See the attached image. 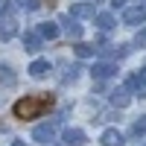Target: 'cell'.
<instances>
[{"label": "cell", "instance_id": "cell-1", "mask_svg": "<svg viewBox=\"0 0 146 146\" xmlns=\"http://www.w3.org/2000/svg\"><path fill=\"white\" fill-rule=\"evenodd\" d=\"M50 105H53L50 94H29V96H23V100H18L12 111H15V117H21V120H35V117H41Z\"/></svg>", "mask_w": 146, "mask_h": 146}, {"label": "cell", "instance_id": "cell-2", "mask_svg": "<svg viewBox=\"0 0 146 146\" xmlns=\"http://www.w3.org/2000/svg\"><path fill=\"white\" fill-rule=\"evenodd\" d=\"M143 21H146V6H143V3H137V6H126V12H123V23L137 27V23H143Z\"/></svg>", "mask_w": 146, "mask_h": 146}, {"label": "cell", "instance_id": "cell-3", "mask_svg": "<svg viewBox=\"0 0 146 146\" xmlns=\"http://www.w3.org/2000/svg\"><path fill=\"white\" fill-rule=\"evenodd\" d=\"M32 140L50 146V143L56 140V129H53V123H41V126H35V129H32Z\"/></svg>", "mask_w": 146, "mask_h": 146}, {"label": "cell", "instance_id": "cell-4", "mask_svg": "<svg viewBox=\"0 0 146 146\" xmlns=\"http://www.w3.org/2000/svg\"><path fill=\"white\" fill-rule=\"evenodd\" d=\"M96 53H100V56H108V58H123V56H129L131 50H129V44H102V47H96Z\"/></svg>", "mask_w": 146, "mask_h": 146}, {"label": "cell", "instance_id": "cell-5", "mask_svg": "<svg viewBox=\"0 0 146 146\" xmlns=\"http://www.w3.org/2000/svg\"><path fill=\"white\" fill-rule=\"evenodd\" d=\"M91 73H94V79H111V76H117V64L114 62H96L91 67Z\"/></svg>", "mask_w": 146, "mask_h": 146}, {"label": "cell", "instance_id": "cell-6", "mask_svg": "<svg viewBox=\"0 0 146 146\" xmlns=\"http://www.w3.org/2000/svg\"><path fill=\"white\" fill-rule=\"evenodd\" d=\"M15 35H18V21L12 15H3L0 18V38L9 41V38H15Z\"/></svg>", "mask_w": 146, "mask_h": 146}, {"label": "cell", "instance_id": "cell-7", "mask_svg": "<svg viewBox=\"0 0 146 146\" xmlns=\"http://www.w3.org/2000/svg\"><path fill=\"white\" fill-rule=\"evenodd\" d=\"M47 73H50V62H47V58H35L29 64V76L32 79H44Z\"/></svg>", "mask_w": 146, "mask_h": 146}, {"label": "cell", "instance_id": "cell-8", "mask_svg": "<svg viewBox=\"0 0 146 146\" xmlns=\"http://www.w3.org/2000/svg\"><path fill=\"white\" fill-rule=\"evenodd\" d=\"M64 143L67 146H82V143H88V135L82 129H67L64 131Z\"/></svg>", "mask_w": 146, "mask_h": 146}, {"label": "cell", "instance_id": "cell-9", "mask_svg": "<svg viewBox=\"0 0 146 146\" xmlns=\"http://www.w3.org/2000/svg\"><path fill=\"white\" fill-rule=\"evenodd\" d=\"M100 143H102V146H123L126 140H123V135H120L117 129H105L102 137H100Z\"/></svg>", "mask_w": 146, "mask_h": 146}, {"label": "cell", "instance_id": "cell-10", "mask_svg": "<svg viewBox=\"0 0 146 146\" xmlns=\"http://www.w3.org/2000/svg\"><path fill=\"white\" fill-rule=\"evenodd\" d=\"M111 102H114L117 108H126V105L131 102V94H129V88H117V91H111Z\"/></svg>", "mask_w": 146, "mask_h": 146}, {"label": "cell", "instance_id": "cell-11", "mask_svg": "<svg viewBox=\"0 0 146 146\" xmlns=\"http://www.w3.org/2000/svg\"><path fill=\"white\" fill-rule=\"evenodd\" d=\"M70 15L73 18H94V3H73Z\"/></svg>", "mask_w": 146, "mask_h": 146}, {"label": "cell", "instance_id": "cell-12", "mask_svg": "<svg viewBox=\"0 0 146 146\" xmlns=\"http://www.w3.org/2000/svg\"><path fill=\"white\" fill-rule=\"evenodd\" d=\"M38 35H41V38H56V35H58V27H56L53 21H44L41 27H38Z\"/></svg>", "mask_w": 146, "mask_h": 146}, {"label": "cell", "instance_id": "cell-13", "mask_svg": "<svg viewBox=\"0 0 146 146\" xmlns=\"http://www.w3.org/2000/svg\"><path fill=\"white\" fill-rule=\"evenodd\" d=\"M62 23H64V29H67L70 38H82V27H79L76 21H70V15H67V18H62Z\"/></svg>", "mask_w": 146, "mask_h": 146}, {"label": "cell", "instance_id": "cell-14", "mask_svg": "<svg viewBox=\"0 0 146 146\" xmlns=\"http://www.w3.org/2000/svg\"><path fill=\"white\" fill-rule=\"evenodd\" d=\"M38 47H41V35H32V32H27V35H23V50L35 53Z\"/></svg>", "mask_w": 146, "mask_h": 146}, {"label": "cell", "instance_id": "cell-15", "mask_svg": "<svg viewBox=\"0 0 146 146\" xmlns=\"http://www.w3.org/2000/svg\"><path fill=\"white\" fill-rule=\"evenodd\" d=\"M96 27H100V29H114V15L100 12V15H96Z\"/></svg>", "mask_w": 146, "mask_h": 146}, {"label": "cell", "instance_id": "cell-16", "mask_svg": "<svg viewBox=\"0 0 146 146\" xmlns=\"http://www.w3.org/2000/svg\"><path fill=\"white\" fill-rule=\"evenodd\" d=\"M129 88H146V67H143V70H137L135 76L129 79Z\"/></svg>", "mask_w": 146, "mask_h": 146}, {"label": "cell", "instance_id": "cell-17", "mask_svg": "<svg viewBox=\"0 0 146 146\" xmlns=\"http://www.w3.org/2000/svg\"><path fill=\"white\" fill-rule=\"evenodd\" d=\"M0 82L3 85H15V73H12L9 64H0Z\"/></svg>", "mask_w": 146, "mask_h": 146}, {"label": "cell", "instance_id": "cell-18", "mask_svg": "<svg viewBox=\"0 0 146 146\" xmlns=\"http://www.w3.org/2000/svg\"><path fill=\"white\" fill-rule=\"evenodd\" d=\"M79 70H82L79 64H70V67L62 73V82H76V79H79Z\"/></svg>", "mask_w": 146, "mask_h": 146}, {"label": "cell", "instance_id": "cell-19", "mask_svg": "<svg viewBox=\"0 0 146 146\" xmlns=\"http://www.w3.org/2000/svg\"><path fill=\"white\" fill-rule=\"evenodd\" d=\"M94 53H96L94 44H79V47H76V56H79V58H91Z\"/></svg>", "mask_w": 146, "mask_h": 146}, {"label": "cell", "instance_id": "cell-20", "mask_svg": "<svg viewBox=\"0 0 146 146\" xmlns=\"http://www.w3.org/2000/svg\"><path fill=\"white\" fill-rule=\"evenodd\" d=\"M131 135H135V137H143V135H146V117H140L137 123L131 126Z\"/></svg>", "mask_w": 146, "mask_h": 146}, {"label": "cell", "instance_id": "cell-21", "mask_svg": "<svg viewBox=\"0 0 146 146\" xmlns=\"http://www.w3.org/2000/svg\"><path fill=\"white\" fill-rule=\"evenodd\" d=\"M18 6H21V9H27V12H35L41 3H38V0H18Z\"/></svg>", "mask_w": 146, "mask_h": 146}, {"label": "cell", "instance_id": "cell-22", "mask_svg": "<svg viewBox=\"0 0 146 146\" xmlns=\"http://www.w3.org/2000/svg\"><path fill=\"white\" fill-rule=\"evenodd\" d=\"M135 44H137V47H146V27H143V29L137 32V38H135Z\"/></svg>", "mask_w": 146, "mask_h": 146}, {"label": "cell", "instance_id": "cell-23", "mask_svg": "<svg viewBox=\"0 0 146 146\" xmlns=\"http://www.w3.org/2000/svg\"><path fill=\"white\" fill-rule=\"evenodd\" d=\"M111 6H114V9H120V6H126V0H111Z\"/></svg>", "mask_w": 146, "mask_h": 146}, {"label": "cell", "instance_id": "cell-24", "mask_svg": "<svg viewBox=\"0 0 146 146\" xmlns=\"http://www.w3.org/2000/svg\"><path fill=\"white\" fill-rule=\"evenodd\" d=\"M12 146H27V143H21V140H15V143H12Z\"/></svg>", "mask_w": 146, "mask_h": 146}, {"label": "cell", "instance_id": "cell-25", "mask_svg": "<svg viewBox=\"0 0 146 146\" xmlns=\"http://www.w3.org/2000/svg\"><path fill=\"white\" fill-rule=\"evenodd\" d=\"M94 3H100V0H94Z\"/></svg>", "mask_w": 146, "mask_h": 146}]
</instances>
